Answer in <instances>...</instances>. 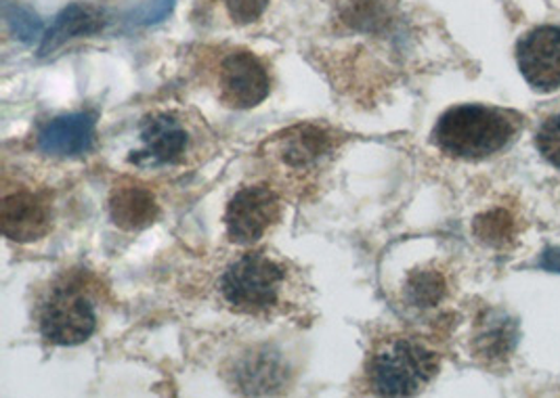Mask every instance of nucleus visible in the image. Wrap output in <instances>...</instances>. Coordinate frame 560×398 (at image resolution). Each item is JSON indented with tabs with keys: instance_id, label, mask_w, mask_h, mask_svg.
Listing matches in <instances>:
<instances>
[{
	"instance_id": "1",
	"label": "nucleus",
	"mask_w": 560,
	"mask_h": 398,
	"mask_svg": "<svg viewBox=\"0 0 560 398\" xmlns=\"http://www.w3.org/2000/svg\"><path fill=\"white\" fill-rule=\"evenodd\" d=\"M521 130V118L487 105H456L433 128V143L450 157L485 160L506 150Z\"/></svg>"
},
{
	"instance_id": "2",
	"label": "nucleus",
	"mask_w": 560,
	"mask_h": 398,
	"mask_svg": "<svg viewBox=\"0 0 560 398\" xmlns=\"http://www.w3.org/2000/svg\"><path fill=\"white\" fill-rule=\"evenodd\" d=\"M439 372L433 350L411 338H390L370 359V384L381 397H413L424 390Z\"/></svg>"
},
{
	"instance_id": "3",
	"label": "nucleus",
	"mask_w": 560,
	"mask_h": 398,
	"mask_svg": "<svg viewBox=\"0 0 560 398\" xmlns=\"http://www.w3.org/2000/svg\"><path fill=\"white\" fill-rule=\"evenodd\" d=\"M285 269L267 251H250L237 258L219 281L221 296L235 313L262 315L280 304Z\"/></svg>"
},
{
	"instance_id": "4",
	"label": "nucleus",
	"mask_w": 560,
	"mask_h": 398,
	"mask_svg": "<svg viewBox=\"0 0 560 398\" xmlns=\"http://www.w3.org/2000/svg\"><path fill=\"white\" fill-rule=\"evenodd\" d=\"M38 327L55 347H78L97 329L95 304L78 285H57L40 306Z\"/></svg>"
},
{
	"instance_id": "5",
	"label": "nucleus",
	"mask_w": 560,
	"mask_h": 398,
	"mask_svg": "<svg viewBox=\"0 0 560 398\" xmlns=\"http://www.w3.org/2000/svg\"><path fill=\"white\" fill-rule=\"evenodd\" d=\"M141 150L130 162L143 168L180 166L194 151V130L177 112H153L139 128Z\"/></svg>"
},
{
	"instance_id": "6",
	"label": "nucleus",
	"mask_w": 560,
	"mask_h": 398,
	"mask_svg": "<svg viewBox=\"0 0 560 398\" xmlns=\"http://www.w3.org/2000/svg\"><path fill=\"white\" fill-rule=\"evenodd\" d=\"M281 219V199L269 185L242 187L228 203L225 226L231 244L255 246Z\"/></svg>"
},
{
	"instance_id": "7",
	"label": "nucleus",
	"mask_w": 560,
	"mask_h": 398,
	"mask_svg": "<svg viewBox=\"0 0 560 398\" xmlns=\"http://www.w3.org/2000/svg\"><path fill=\"white\" fill-rule=\"evenodd\" d=\"M340 141L342 139L326 126L296 125L267 141V148L269 157H273L281 168L303 175L317 171L330 160Z\"/></svg>"
},
{
	"instance_id": "8",
	"label": "nucleus",
	"mask_w": 560,
	"mask_h": 398,
	"mask_svg": "<svg viewBox=\"0 0 560 398\" xmlns=\"http://www.w3.org/2000/svg\"><path fill=\"white\" fill-rule=\"evenodd\" d=\"M271 80L250 50H231L219 68V97L233 109H253L269 97Z\"/></svg>"
},
{
	"instance_id": "9",
	"label": "nucleus",
	"mask_w": 560,
	"mask_h": 398,
	"mask_svg": "<svg viewBox=\"0 0 560 398\" xmlns=\"http://www.w3.org/2000/svg\"><path fill=\"white\" fill-rule=\"evenodd\" d=\"M516 61L521 74L539 93L560 89V27L539 25L523 36L516 45Z\"/></svg>"
},
{
	"instance_id": "10",
	"label": "nucleus",
	"mask_w": 560,
	"mask_h": 398,
	"mask_svg": "<svg viewBox=\"0 0 560 398\" xmlns=\"http://www.w3.org/2000/svg\"><path fill=\"white\" fill-rule=\"evenodd\" d=\"M52 224L51 198L47 194L18 189L4 194L0 203L2 235L18 244H32L49 235Z\"/></svg>"
},
{
	"instance_id": "11",
	"label": "nucleus",
	"mask_w": 560,
	"mask_h": 398,
	"mask_svg": "<svg viewBox=\"0 0 560 398\" xmlns=\"http://www.w3.org/2000/svg\"><path fill=\"white\" fill-rule=\"evenodd\" d=\"M97 118L91 112L57 116L40 126L36 134L38 150L52 157H77L93 150Z\"/></svg>"
},
{
	"instance_id": "12",
	"label": "nucleus",
	"mask_w": 560,
	"mask_h": 398,
	"mask_svg": "<svg viewBox=\"0 0 560 398\" xmlns=\"http://www.w3.org/2000/svg\"><path fill=\"white\" fill-rule=\"evenodd\" d=\"M109 219L122 231H143L160 219V203L152 189L125 180L118 183L109 194Z\"/></svg>"
},
{
	"instance_id": "13",
	"label": "nucleus",
	"mask_w": 560,
	"mask_h": 398,
	"mask_svg": "<svg viewBox=\"0 0 560 398\" xmlns=\"http://www.w3.org/2000/svg\"><path fill=\"white\" fill-rule=\"evenodd\" d=\"M105 25V17L102 11L86 7V4H68L52 22L51 27L45 32L43 40H40V57H49L51 52L63 47L66 43L82 38V36H91L102 32Z\"/></svg>"
},
{
	"instance_id": "14",
	"label": "nucleus",
	"mask_w": 560,
	"mask_h": 398,
	"mask_svg": "<svg viewBox=\"0 0 560 398\" xmlns=\"http://www.w3.org/2000/svg\"><path fill=\"white\" fill-rule=\"evenodd\" d=\"M514 344H516V325L502 315L500 317L491 315L479 329L475 340V349L479 352V356H485L489 361L509 356Z\"/></svg>"
},
{
	"instance_id": "15",
	"label": "nucleus",
	"mask_w": 560,
	"mask_h": 398,
	"mask_svg": "<svg viewBox=\"0 0 560 398\" xmlns=\"http://www.w3.org/2000/svg\"><path fill=\"white\" fill-rule=\"evenodd\" d=\"M406 300L416 308H433L447 294V283L445 277L433 271V269H422L408 274L406 281Z\"/></svg>"
},
{
	"instance_id": "16",
	"label": "nucleus",
	"mask_w": 560,
	"mask_h": 398,
	"mask_svg": "<svg viewBox=\"0 0 560 398\" xmlns=\"http://www.w3.org/2000/svg\"><path fill=\"white\" fill-rule=\"evenodd\" d=\"M237 375L240 386L250 395H267L271 393V388H278L281 384L280 367L269 359V352L248 359Z\"/></svg>"
},
{
	"instance_id": "17",
	"label": "nucleus",
	"mask_w": 560,
	"mask_h": 398,
	"mask_svg": "<svg viewBox=\"0 0 560 398\" xmlns=\"http://www.w3.org/2000/svg\"><path fill=\"white\" fill-rule=\"evenodd\" d=\"M2 17H4L7 27L11 30V34L20 43L34 45L36 40H43L45 24L30 7H24V4L13 2V0H4L2 2Z\"/></svg>"
},
{
	"instance_id": "18",
	"label": "nucleus",
	"mask_w": 560,
	"mask_h": 398,
	"mask_svg": "<svg viewBox=\"0 0 560 398\" xmlns=\"http://www.w3.org/2000/svg\"><path fill=\"white\" fill-rule=\"evenodd\" d=\"M475 235L487 246H506L514 237V221L506 210L487 212L475 221Z\"/></svg>"
},
{
	"instance_id": "19",
	"label": "nucleus",
	"mask_w": 560,
	"mask_h": 398,
	"mask_svg": "<svg viewBox=\"0 0 560 398\" xmlns=\"http://www.w3.org/2000/svg\"><path fill=\"white\" fill-rule=\"evenodd\" d=\"M535 145L544 160L560 171V112L548 116L539 125L535 132Z\"/></svg>"
},
{
	"instance_id": "20",
	"label": "nucleus",
	"mask_w": 560,
	"mask_h": 398,
	"mask_svg": "<svg viewBox=\"0 0 560 398\" xmlns=\"http://www.w3.org/2000/svg\"><path fill=\"white\" fill-rule=\"evenodd\" d=\"M175 4H177V0H148L145 4H141V7L130 15V24H160L162 20H166V17L173 13Z\"/></svg>"
},
{
	"instance_id": "21",
	"label": "nucleus",
	"mask_w": 560,
	"mask_h": 398,
	"mask_svg": "<svg viewBox=\"0 0 560 398\" xmlns=\"http://www.w3.org/2000/svg\"><path fill=\"white\" fill-rule=\"evenodd\" d=\"M223 2L233 24L237 25L253 24L265 13L269 4V0H223Z\"/></svg>"
},
{
	"instance_id": "22",
	"label": "nucleus",
	"mask_w": 560,
	"mask_h": 398,
	"mask_svg": "<svg viewBox=\"0 0 560 398\" xmlns=\"http://www.w3.org/2000/svg\"><path fill=\"white\" fill-rule=\"evenodd\" d=\"M539 265L550 273H560V248L546 249L539 258Z\"/></svg>"
}]
</instances>
